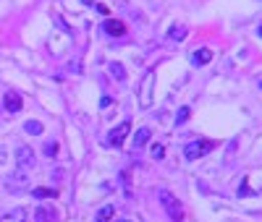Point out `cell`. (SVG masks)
<instances>
[{
    "instance_id": "obj_1",
    "label": "cell",
    "mask_w": 262,
    "mask_h": 222,
    "mask_svg": "<svg viewBox=\"0 0 262 222\" xmlns=\"http://www.w3.org/2000/svg\"><path fill=\"white\" fill-rule=\"evenodd\" d=\"M158 199H160L163 209L168 212V217H170L173 222H184V209H181V204H179V199L173 196L170 191L160 188V191H158Z\"/></svg>"
},
{
    "instance_id": "obj_2",
    "label": "cell",
    "mask_w": 262,
    "mask_h": 222,
    "mask_svg": "<svg viewBox=\"0 0 262 222\" xmlns=\"http://www.w3.org/2000/svg\"><path fill=\"white\" fill-rule=\"evenodd\" d=\"M152 86H155V71H147V76H144V81L139 86V105L144 110L152 107Z\"/></svg>"
},
{
    "instance_id": "obj_3",
    "label": "cell",
    "mask_w": 262,
    "mask_h": 222,
    "mask_svg": "<svg viewBox=\"0 0 262 222\" xmlns=\"http://www.w3.org/2000/svg\"><path fill=\"white\" fill-rule=\"evenodd\" d=\"M212 146H215L212 141H189L186 149H184V157L186 160H200L207 152H212Z\"/></svg>"
},
{
    "instance_id": "obj_4",
    "label": "cell",
    "mask_w": 262,
    "mask_h": 222,
    "mask_svg": "<svg viewBox=\"0 0 262 222\" xmlns=\"http://www.w3.org/2000/svg\"><path fill=\"white\" fill-rule=\"evenodd\" d=\"M6 188H8L11 193H21V191H27V188H29V183H27V170H16L13 175H8Z\"/></svg>"
},
{
    "instance_id": "obj_5",
    "label": "cell",
    "mask_w": 262,
    "mask_h": 222,
    "mask_svg": "<svg viewBox=\"0 0 262 222\" xmlns=\"http://www.w3.org/2000/svg\"><path fill=\"white\" fill-rule=\"evenodd\" d=\"M128 131H131V120L118 123L111 133H107V144H111V146H121V144H123V139L128 136Z\"/></svg>"
},
{
    "instance_id": "obj_6",
    "label": "cell",
    "mask_w": 262,
    "mask_h": 222,
    "mask_svg": "<svg viewBox=\"0 0 262 222\" xmlns=\"http://www.w3.org/2000/svg\"><path fill=\"white\" fill-rule=\"evenodd\" d=\"M16 165H18V170L34 167V152H32L29 146H18V149H16Z\"/></svg>"
},
{
    "instance_id": "obj_7",
    "label": "cell",
    "mask_w": 262,
    "mask_h": 222,
    "mask_svg": "<svg viewBox=\"0 0 262 222\" xmlns=\"http://www.w3.org/2000/svg\"><path fill=\"white\" fill-rule=\"evenodd\" d=\"M102 32L107 37H123L126 34V24L123 21H116V18H107V21H102Z\"/></svg>"
},
{
    "instance_id": "obj_8",
    "label": "cell",
    "mask_w": 262,
    "mask_h": 222,
    "mask_svg": "<svg viewBox=\"0 0 262 222\" xmlns=\"http://www.w3.org/2000/svg\"><path fill=\"white\" fill-rule=\"evenodd\" d=\"M212 60V50L210 47H196L191 53V65H207Z\"/></svg>"
},
{
    "instance_id": "obj_9",
    "label": "cell",
    "mask_w": 262,
    "mask_h": 222,
    "mask_svg": "<svg viewBox=\"0 0 262 222\" xmlns=\"http://www.w3.org/2000/svg\"><path fill=\"white\" fill-rule=\"evenodd\" d=\"M3 105H6V110H8V113H18V110L24 107V100H21V94H16V92H6V100H3Z\"/></svg>"
},
{
    "instance_id": "obj_10",
    "label": "cell",
    "mask_w": 262,
    "mask_h": 222,
    "mask_svg": "<svg viewBox=\"0 0 262 222\" xmlns=\"http://www.w3.org/2000/svg\"><path fill=\"white\" fill-rule=\"evenodd\" d=\"M34 222H55V212H53L50 207H37Z\"/></svg>"
},
{
    "instance_id": "obj_11",
    "label": "cell",
    "mask_w": 262,
    "mask_h": 222,
    "mask_svg": "<svg viewBox=\"0 0 262 222\" xmlns=\"http://www.w3.org/2000/svg\"><path fill=\"white\" fill-rule=\"evenodd\" d=\"M0 222H27V209H21V207H16L13 212H8Z\"/></svg>"
},
{
    "instance_id": "obj_12",
    "label": "cell",
    "mask_w": 262,
    "mask_h": 222,
    "mask_svg": "<svg viewBox=\"0 0 262 222\" xmlns=\"http://www.w3.org/2000/svg\"><path fill=\"white\" fill-rule=\"evenodd\" d=\"M113 217H116V207L107 204V207H102V209L97 212V219H95V222H111Z\"/></svg>"
},
{
    "instance_id": "obj_13",
    "label": "cell",
    "mask_w": 262,
    "mask_h": 222,
    "mask_svg": "<svg viewBox=\"0 0 262 222\" xmlns=\"http://www.w3.org/2000/svg\"><path fill=\"white\" fill-rule=\"evenodd\" d=\"M149 136H152V131H149V128H139V131H137V136H134V146H137V149L144 146V144L149 141Z\"/></svg>"
},
{
    "instance_id": "obj_14",
    "label": "cell",
    "mask_w": 262,
    "mask_h": 222,
    "mask_svg": "<svg viewBox=\"0 0 262 222\" xmlns=\"http://www.w3.org/2000/svg\"><path fill=\"white\" fill-rule=\"evenodd\" d=\"M32 196H34V199H55L58 191H55V188H34Z\"/></svg>"
},
{
    "instance_id": "obj_15",
    "label": "cell",
    "mask_w": 262,
    "mask_h": 222,
    "mask_svg": "<svg viewBox=\"0 0 262 222\" xmlns=\"http://www.w3.org/2000/svg\"><path fill=\"white\" fill-rule=\"evenodd\" d=\"M24 131H27V133H32V136H39V133L45 131V128H42V123H39V120H27Z\"/></svg>"
},
{
    "instance_id": "obj_16",
    "label": "cell",
    "mask_w": 262,
    "mask_h": 222,
    "mask_svg": "<svg viewBox=\"0 0 262 222\" xmlns=\"http://www.w3.org/2000/svg\"><path fill=\"white\" fill-rule=\"evenodd\" d=\"M107 68H111V73H113L118 81H126V71H123V65H121V63H111Z\"/></svg>"
},
{
    "instance_id": "obj_17",
    "label": "cell",
    "mask_w": 262,
    "mask_h": 222,
    "mask_svg": "<svg viewBox=\"0 0 262 222\" xmlns=\"http://www.w3.org/2000/svg\"><path fill=\"white\" fill-rule=\"evenodd\" d=\"M184 37H186V27H173L170 29V39L173 42H181Z\"/></svg>"
},
{
    "instance_id": "obj_18",
    "label": "cell",
    "mask_w": 262,
    "mask_h": 222,
    "mask_svg": "<svg viewBox=\"0 0 262 222\" xmlns=\"http://www.w3.org/2000/svg\"><path fill=\"white\" fill-rule=\"evenodd\" d=\"M149 152H152V160H163V157H165V146H163V144H152Z\"/></svg>"
},
{
    "instance_id": "obj_19",
    "label": "cell",
    "mask_w": 262,
    "mask_h": 222,
    "mask_svg": "<svg viewBox=\"0 0 262 222\" xmlns=\"http://www.w3.org/2000/svg\"><path fill=\"white\" fill-rule=\"evenodd\" d=\"M189 115H191V110H189V107H181V110H179V115H176V123L189 120Z\"/></svg>"
},
{
    "instance_id": "obj_20",
    "label": "cell",
    "mask_w": 262,
    "mask_h": 222,
    "mask_svg": "<svg viewBox=\"0 0 262 222\" xmlns=\"http://www.w3.org/2000/svg\"><path fill=\"white\" fill-rule=\"evenodd\" d=\"M55 152H58V144H45V154H50V157H53Z\"/></svg>"
},
{
    "instance_id": "obj_21",
    "label": "cell",
    "mask_w": 262,
    "mask_h": 222,
    "mask_svg": "<svg viewBox=\"0 0 262 222\" xmlns=\"http://www.w3.org/2000/svg\"><path fill=\"white\" fill-rule=\"evenodd\" d=\"M8 160V152H6V146H0V165H3Z\"/></svg>"
},
{
    "instance_id": "obj_22",
    "label": "cell",
    "mask_w": 262,
    "mask_h": 222,
    "mask_svg": "<svg viewBox=\"0 0 262 222\" xmlns=\"http://www.w3.org/2000/svg\"><path fill=\"white\" fill-rule=\"evenodd\" d=\"M259 37H262V27H259Z\"/></svg>"
}]
</instances>
